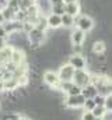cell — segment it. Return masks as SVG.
<instances>
[{
    "label": "cell",
    "instance_id": "1",
    "mask_svg": "<svg viewBox=\"0 0 112 120\" xmlns=\"http://www.w3.org/2000/svg\"><path fill=\"white\" fill-rule=\"evenodd\" d=\"M27 41L34 46V48H39L41 45H44V42L46 41V32L39 31L36 28H32L27 34Z\"/></svg>",
    "mask_w": 112,
    "mask_h": 120
},
{
    "label": "cell",
    "instance_id": "2",
    "mask_svg": "<svg viewBox=\"0 0 112 120\" xmlns=\"http://www.w3.org/2000/svg\"><path fill=\"white\" fill-rule=\"evenodd\" d=\"M90 78H91V74L85 70H74V74H73V82L80 87L84 88L90 84Z\"/></svg>",
    "mask_w": 112,
    "mask_h": 120
},
{
    "label": "cell",
    "instance_id": "3",
    "mask_svg": "<svg viewBox=\"0 0 112 120\" xmlns=\"http://www.w3.org/2000/svg\"><path fill=\"white\" fill-rule=\"evenodd\" d=\"M73 74H74V68L67 63V64H62L57 73V78L60 82H66V81H73Z\"/></svg>",
    "mask_w": 112,
    "mask_h": 120
},
{
    "label": "cell",
    "instance_id": "4",
    "mask_svg": "<svg viewBox=\"0 0 112 120\" xmlns=\"http://www.w3.org/2000/svg\"><path fill=\"white\" fill-rule=\"evenodd\" d=\"M84 102H85V98L80 94L76 96H67L64 99V106L67 109H79V108H83Z\"/></svg>",
    "mask_w": 112,
    "mask_h": 120
},
{
    "label": "cell",
    "instance_id": "5",
    "mask_svg": "<svg viewBox=\"0 0 112 120\" xmlns=\"http://www.w3.org/2000/svg\"><path fill=\"white\" fill-rule=\"evenodd\" d=\"M74 24L77 25L79 30L83 31V32H88V31H91L92 28H94V21H92V18L88 17V15H83V17H80Z\"/></svg>",
    "mask_w": 112,
    "mask_h": 120
},
{
    "label": "cell",
    "instance_id": "6",
    "mask_svg": "<svg viewBox=\"0 0 112 120\" xmlns=\"http://www.w3.org/2000/svg\"><path fill=\"white\" fill-rule=\"evenodd\" d=\"M69 64L74 70H84L87 66V61L83 57V55H70L69 56Z\"/></svg>",
    "mask_w": 112,
    "mask_h": 120
},
{
    "label": "cell",
    "instance_id": "7",
    "mask_svg": "<svg viewBox=\"0 0 112 120\" xmlns=\"http://www.w3.org/2000/svg\"><path fill=\"white\" fill-rule=\"evenodd\" d=\"M42 80H44V82L48 85V87H51V88H57L59 87V78H57V74L53 73V71H45L44 73V75H42Z\"/></svg>",
    "mask_w": 112,
    "mask_h": 120
},
{
    "label": "cell",
    "instance_id": "8",
    "mask_svg": "<svg viewBox=\"0 0 112 120\" xmlns=\"http://www.w3.org/2000/svg\"><path fill=\"white\" fill-rule=\"evenodd\" d=\"M84 39H85V32L80 31L79 28H76V30L72 31V35H70V41H72V43H73V45L81 46V45H83V42H84Z\"/></svg>",
    "mask_w": 112,
    "mask_h": 120
},
{
    "label": "cell",
    "instance_id": "9",
    "mask_svg": "<svg viewBox=\"0 0 112 120\" xmlns=\"http://www.w3.org/2000/svg\"><path fill=\"white\" fill-rule=\"evenodd\" d=\"M46 24H48V28H53L57 30L62 27V21H60V15H56V14H49L46 17Z\"/></svg>",
    "mask_w": 112,
    "mask_h": 120
},
{
    "label": "cell",
    "instance_id": "10",
    "mask_svg": "<svg viewBox=\"0 0 112 120\" xmlns=\"http://www.w3.org/2000/svg\"><path fill=\"white\" fill-rule=\"evenodd\" d=\"M91 50H92V53L95 56H101V55L105 53L107 46H105V43L102 41H94L92 42V46H91Z\"/></svg>",
    "mask_w": 112,
    "mask_h": 120
},
{
    "label": "cell",
    "instance_id": "11",
    "mask_svg": "<svg viewBox=\"0 0 112 120\" xmlns=\"http://www.w3.org/2000/svg\"><path fill=\"white\" fill-rule=\"evenodd\" d=\"M81 95H83L85 99H92L95 95H98V92H97V90H95V87H94V85L88 84L87 87L81 88Z\"/></svg>",
    "mask_w": 112,
    "mask_h": 120
},
{
    "label": "cell",
    "instance_id": "12",
    "mask_svg": "<svg viewBox=\"0 0 112 120\" xmlns=\"http://www.w3.org/2000/svg\"><path fill=\"white\" fill-rule=\"evenodd\" d=\"M79 10H80V7H79L77 3H69V4H64V14H69V15L74 17V15L79 14Z\"/></svg>",
    "mask_w": 112,
    "mask_h": 120
},
{
    "label": "cell",
    "instance_id": "13",
    "mask_svg": "<svg viewBox=\"0 0 112 120\" xmlns=\"http://www.w3.org/2000/svg\"><path fill=\"white\" fill-rule=\"evenodd\" d=\"M91 113H92V116H94L95 119H104L105 116L111 115V113H108V112L105 110L104 106H95V108L91 110Z\"/></svg>",
    "mask_w": 112,
    "mask_h": 120
},
{
    "label": "cell",
    "instance_id": "14",
    "mask_svg": "<svg viewBox=\"0 0 112 120\" xmlns=\"http://www.w3.org/2000/svg\"><path fill=\"white\" fill-rule=\"evenodd\" d=\"M60 21H62V27H64V28H70V27H73L74 22H76L74 17H72V15H69V14H63V15L60 17Z\"/></svg>",
    "mask_w": 112,
    "mask_h": 120
},
{
    "label": "cell",
    "instance_id": "15",
    "mask_svg": "<svg viewBox=\"0 0 112 120\" xmlns=\"http://www.w3.org/2000/svg\"><path fill=\"white\" fill-rule=\"evenodd\" d=\"M51 13L62 17V15L64 14V3H62V4H56V6H52V7H51Z\"/></svg>",
    "mask_w": 112,
    "mask_h": 120
},
{
    "label": "cell",
    "instance_id": "16",
    "mask_svg": "<svg viewBox=\"0 0 112 120\" xmlns=\"http://www.w3.org/2000/svg\"><path fill=\"white\" fill-rule=\"evenodd\" d=\"M80 94H81V88L77 87L74 82H73V85H72L69 90L66 91V95H67V96H76V95H80Z\"/></svg>",
    "mask_w": 112,
    "mask_h": 120
},
{
    "label": "cell",
    "instance_id": "17",
    "mask_svg": "<svg viewBox=\"0 0 112 120\" xmlns=\"http://www.w3.org/2000/svg\"><path fill=\"white\" fill-rule=\"evenodd\" d=\"M104 108H105V110L108 112V113H111L112 110V95H107L105 96V101H104Z\"/></svg>",
    "mask_w": 112,
    "mask_h": 120
},
{
    "label": "cell",
    "instance_id": "18",
    "mask_svg": "<svg viewBox=\"0 0 112 120\" xmlns=\"http://www.w3.org/2000/svg\"><path fill=\"white\" fill-rule=\"evenodd\" d=\"M94 108H95V103H94V101H92V99H85V102H84V105H83L84 112H91Z\"/></svg>",
    "mask_w": 112,
    "mask_h": 120
},
{
    "label": "cell",
    "instance_id": "19",
    "mask_svg": "<svg viewBox=\"0 0 112 120\" xmlns=\"http://www.w3.org/2000/svg\"><path fill=\"white\" fill-rule=\"evenodd\" d=\"M92 101H94V103H95V106H104V101H105V96H102V95H95L94 98H92Z\"/></svg>",
    "mask_w": 112,
    "mask_h": 120
},
{
    "label": "cell",
    "instance_id": "20",
    "mask_svg": "<svg viewBox=\"0 0 112 120\" xmlns=\"http://www.w3.org/2000/svg\"><path fill=\"white\" fill-rule=\"evenodd\" d=\"M95 117L92 116L91 112H83V116H81V120H94Z\"/></svg>",
    "mask_w": 112,
    "mask_h": 120
},
{
    "label": "cell",
    "instance_id": "21",
    "mask_svg": "<svg viewBox=\"0 0 112 120\" xmlns=\"http://www.w3.org/2000/svg\"><path fill=\"white\" fill-rule=\"evenodd\" d=\"M6 46H7V41H6V38H0V50L4 49Z\"/></svg>",
    "mask_w": 112,
    "mask_h": 120
},
{
    "label": "cell",
    "instance_id": "22",
    "mask_svg": "<svg viewBox=\"0 0 112 120\" xmlns=\"http://www.w3.org/2000/svg\"><path fill=\"white\" fill-rule=\"evenodd\" d=\"M8 35H7V32L4 31V28H3V25H0V38H7Z\"/></svg>",
    "mask_w": 112,
    "mask_h": 120
},
{
    "label": "cell",
    "instance_id": "23",
    "mask_svg": "<svg viewBox=\"0 0 112 120\" xmlns=\"http://www.w3.org/2000/svg\"><path fill=\"white\" fill-rule=\"evenodd\" d=\"M49 3H51V6H56V4H62L63 0H49Z\"/></svg>",
    "mask_w": 112,
    "mask_h": 120
},
{
    "label": "cell",
    "instance_id": "24",
    "mask_svg": "<svg viewBox=\"0 0 112 120\" xmlns=\"http://www.w3.org/2000/svg\"><path fill=\"white\" fill-rule=\"evenodd\" d=\"M64 4H69V3H77V0H63Z\"/></svg>",
    "mask_w": 112,
    "mask_h": 120
},
{
    "label": "cell",
    "instance_id": "25",
    "mask_svg": "<svg viewBox=\"0 0 112 120\" xmlns=\"http://www.w3.org/2000/svg\"><path fill=\"white\" fill-rule=\"evenodd\" d=\"M17 120H29V119H28V117H25V116H21V115H20V116L17 117Z\"/></svg>",
    "mask_w": 112,
    "mask_h": 120
},
{
    "label": "cell",
    "instance_id": "26",
    "mask_svg": "<svg viewBox=\"0 0 112 120\" xmlns=\"http://www.w3.org/2000/svg\"><path fill=\"white\" fill-rule=\"evenodd\" d=\"M0 92H4V87H3V81H0Z\"/></svg>",
    "mask_w": 112,
    "mask_h": 120
},
{
    "label": "cell",
    "instance_id": "27",
    "mask_svg": "<svg viewBox=\"0 0 112 120\" xmlns=\"http://www.w3.org/2000/svg\"><path fill=\"white\" fill-rule=\"evenodd\" d=\"M94 120H104V119H94Z\"/></svg>",
    "mask_w": 112,
    "mask_h": 120
}]
</instances>
